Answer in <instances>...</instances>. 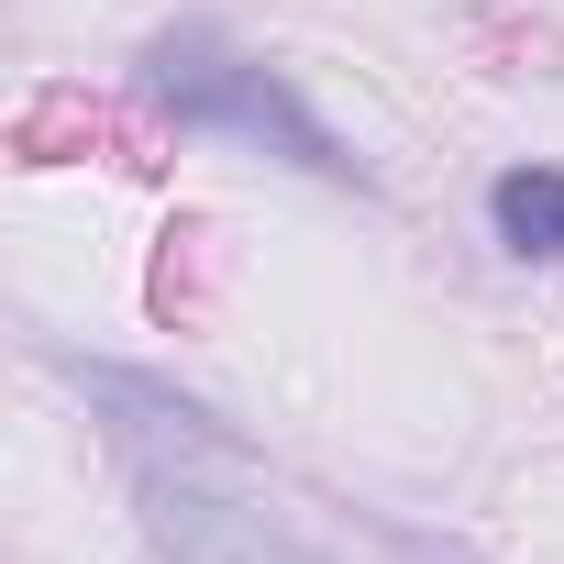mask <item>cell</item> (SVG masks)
<instances>
[{
  "mask_svg": "<svg viewBox=\"0 0 564 564\" xmlns=\"http://www.w3.org/2000/svg\"><path fill=\"white\" fill-rule=\"evenodd\" d=\"M144 89L177 111V122H210V133H243V144H265V155H289V166H311V177H355V155L322 133V111L276 78V67H254V56H232L210 23H177V34H155L144 45Z\"/></svg>",
  "mask_w": 564,
  "mask_h": 564,
  "instance_id": "1",
  "label": "cell"
},
{
  "mask_svg": "<svg viewBox=\"0 0 564 564\" xmlns=\"http://www.w3.org/2000/svg\"><path fill=\"white\" fill-rule=\"evenodd\" d=\"M221 454H232V443H199V454H155V465H133L144 542H155L166 564H333L322 542H300L265 498L221 487V476H210Z\"/></svg>",
  "mask_w": 564,
  "mask_h": 564,
  "instance_id": "2",
  "label": "cell"
},
{
  "mask_svg": "<svg viewBox=\"0 0 564 564\" xmlns=\"http://www.w3.org/2000/svg\"><path fill=\"white\" fill-rule=\"evenodd\" d=\"M487 221H498V243L520 265H553L564 254V166H509L487 188Z\"/></svg>",
  "mask_w": 564,
  "mask_h": 564,
  "instance_id": "3",
  "label": "cell"
}]
</instances>
